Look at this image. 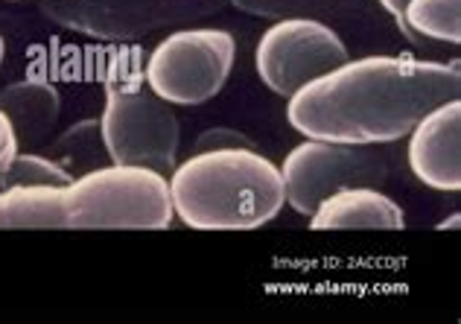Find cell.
Here are the masks:
<instances>
[{"mask_svg":"<svg viewBox=\"0 0 461 324\" xmlns=\"http://www.w3.org/2000/svg\"><path fill=\"white\" fill-rule=\"evenodd\" d=\"M4 58H6V41H4V35H0V65H4Z\"/></svg>","mask_w":461,"mask_h":324,"instance_id":"obj_21","label":"cell"},{"mask_svg":"<svg viewBox=\"0 0 461 324\" xmlns=\"http://www.w3.org/2000/svg\"><path fill=\"white\" fill-rule=\"evenodd\" d=\"M458 62L411 56L345 58L289 97L286 120L304 138L383 147L406 138L429 108L458 100Z\"/></svg>","mask_w":461,"mask_h":324,"instance_id":"obj_1","label":"cell"},{"mask_svg":"<svg viewBox=\"0 0 461 324\" xmlns=\"http://www.w3.org/2000/svg\"><path fill=\"white\" fill-rule=\"evenodd\" d=\"M68 228L79 231H161L176 220L169 178L152 166L103 164L65 187Z\"/></svg>","mask_w":461,"mask_h":324,"instance_id":"obj_3","label":"cell"},{"mask_svg":"<svg viewBox=\"0 0 461 324\" xmlns=\"http://www.w3.org/2000/svg\"><path fill=\"white\" fill-rule=\"evenodd\" d=\"M281 178L286 205L301 216H310L324 196L342 187H383L388 178V155L380 147L304 138V143H298L284 158Z\"/></svg>","mask_w":461,"mask_h":324,"instance_id":"obj_7","label":"cell"},{"mask_svg":"<svg viewBox=\"0 0 461 324\" xmlns=\"http://www.w3.org/2000/svg\"><path fill=\"white\" fill-rule=\"evenodd\" d=\"M230 147L258 149V140L249 138L246 131H240L234 126H211V129H204L196 140H193V149H196V152H204V149H230Z\"/></svg>","mask_w":461,"mask_h":324,"instance_id":"obj_17","label":"cell"},{"mask_svg":"<svg viewBox=\"0 0 461 324\" xmlns=\"http://www.w3.org/2000/svg\"><path fill=\"white\" fill-rule=\"evenodd\" d=\"M4 4H21V0H4Z\"/></svg>","mask_w":461,"mask_h":324,"instance_id":"obj_22","label":"cell"},{"mask_svg":"<svg viewBox=\"0 0 461 324\" xmlns=\"http://www.w3.org/2000/svg\"><path fill=\"white\" fill-rule=\"evenodd\" d=\"M100 138L112 164L152 166L158 173L178 164L181 126L173 105L131 76H114L108 82Z\"/></svg>","mask_w":461,"mask_h":324,"instance_id":"obj_4","label":"cell"},{"mask_svg":"<svg viewBox=\"0 0 461 324\" xmlns=\"http://www.w3.org/2000/svg\"><path fill=\"white\" fill-rule=\"evenodd\" d=\"M406 161L423 187L438 194L461 190V100L429 108L409 131Z\"/></svg>","mask_w":461,"mask_h":324,"instance_id":"obj_9","label":"cell"},{"mask_svg":"<svg viewBox=\"0 0 461 324\" xmlns=\"http://www.w3.org/2000/svg\"><path fill=\"white\" fill-rule=\"evenodd\" d=\"M394 23L418 47H456L461 39V0H409L403 18Z\"/></svg>","mask_w":461,"mask_h":324,"instance_id":"obj_13","label":"cell"},{"mask_svg":"<svg viewBox=\"0 0 461 324\" xmlns=\"http://www.w3.org/2000/svg\"><path fill=\"white\" fill-rule=\"evenodd\" d=\"M103 155H105V147L100 138V120L96 117H85L70 129H65L50 147V158L62 164L70 176L103 166Z\"/></svg>","mask_w":461,"mask_h":324,"instance_id":"obj_14","label":"cell"},{"mask_svg":"<svg viewBox=\"0 0 461 324\" xmlns=\"http://www.w3.org/2000/svg\"><path fill=\"white\" fill-rule=\"evenodd\" d=\"M307 220L312 231H400L406 211L380 187L357 184L324 196Z\"/></svg>","mask_w":461,"mask_h":324,"instance_id":"obj_10","label":"cell"},{"mask_svg":"<svg viewBox=\"0 0 461 324\" xmlns=\"http://www.w3.org/2000/svg\"><path fill=\"white\" fill-rule=\"evenodd\" d=\"M458 225H461V213H458V211H453L450 216H447V220H441V222H438V231H456Z\"/></svg>","mask_w":461,"mask_h":324,"instance_id":"obj_20","label":"cell"},{"mask_svg":"<svg viewBox=\"0 0 461 324\" xmlns=\"http://www.w3.org/2000/svg\"><path fill=\"white\" fill-rule=\"evenodd\" d=\"M74 176L50 155L15 152L4 170H0V187H68Z\"/></svg>","mask_w":461,"mask_h":324,"instance_id":"obj_15","label":"cell"},{"mask_svg":"<svg viewBox=\"0 0 461 324\" xmlns=\"http://www.w3.org/2000/svg\"><path fill=\"white\" fill-rule=\"evenodd\" d=\"M228 0H39L41 15L74 35L103 44L140 41L222 12Z\"/></svg>","mask_w":461,"mask_h":324,"instance_id":"obj_6","label":"cell"},{"mask_svg":"<svg viewBox=\"0 0 461 324\" xmlns=\"http://www.w3.org/2000/svg\"><path fill=\"white\" fill-rule=\"evenodd\" d=\"M15 152H18V135H15V129H12L9 117L0 112V170L15 158Z\"/></svg>","mask_w":461,"mask_h":324,"instance_id":"obj_18","label":"cell"},{"mask_svg":"<svg viewBox=\"0 0 461 324\" xmlns=\"http://www.w3.org/2000/svg\"><path fill=\"white\" fill-rule=\"evenodd\" d=\"M176 220L196 231H254L286 205L281 166L260 149H204L173 166Z\"/></svg>","mask_w":461,"mask_h":324,"instance_id":"obj_2","label":"cell"},{"mask_svg":"<svg viewBox=\"0 0 461 324\" xmlns=\"http://www.w3.org/2000/svg\"><path fill=\"white\" fill-rule=\"evenodd\" d=\"M237 41L220 27H178L147 58V88L169 105H202L225 88Z\"/></svg>","mask_w":461,"mask_h":324,"instance_id":"obj_5","label":"cell"},{"mask_svg":"<svg viewBox=\"0 0 461 324\" xmlns=\"http://www.w3.org/2000/svg\"><path fill=\"white\" fill-rule=\"evenodd\" d=\"M350 58L348 44L321 18H281L254 47V70L277 97H293L315 76Z\"/></svg>","mask_w":461,"mask_h":324,"instance_id":"obj_8","label":"cell"},{"mask_svg":"<svg viewBox=\"0 0 461 324\" xmlns=\"http://www.w3.org/2000/svg\"><path fill=\"white\" fill-rule=\"evenodd\" d=\"M377 4L388 12V15H392V18L397 21V18H403V9H406L409 0H377Z\"/></svg>","mask_w":461,"mask_h":324,"instance_id":"obj_19","label":"cell"},{"mask_svg":"<svg viewBox=\"0 0 461 324\" xmlns=\"http://www.w3.org/2000/svg\"><path fill=\"white\" fill-rule=\"evenodd\" d=\"M0 228H68L65 187H0Z\"/></svg>","mask_w":461,"mask_h":324,"instance_id":"obj_12","label":"cell"},{"mask_svg":"<svg viewBox=\"0 0 461 324\" xmlns=\"http://www.w3.org/2000/svg\"><path fill=\"white\" fill-rule=\"evenodd\" d=\"M230 6L251 18L281 21V18H327L342 15L359 0H228Z\"/></svg>","mask_w":461,"mask_h":324,"instance_id":"obj_16","label":"cell"},{"mask_svg":"<svg viewBox=\"0 0 461 324\" xmlns=\"http://www.w3.org/2000/svg\"><path fill=\"white\" fill-rule=\"evenodd\" d=\"M0 112L9 117L21 143H44L62 114V91L50 79L30 76L0 88Z\"/></svg>","mask_w":461,"mask_h":324,"instance_id":"obj_11","label":"cell"}]
</instances>
